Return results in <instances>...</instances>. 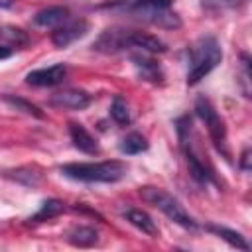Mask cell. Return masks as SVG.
<instances>
[{
	"label": "cell",
	"instance_id": "obj_26",
	"mask_svg": "<svg viewBox=\"0 0 252 252\" xmlns=\"http://www.w3.org/2000/svg\"><path fill=\"white\" fill-rule=\"evenodd\" d=\"M248 161H250V150L246 148L244 152H242V156H240V167L246 171L248 169Z\"/></svg>",
	"mask_w": 252,
	"mask_h": 252
},
{
	"label": "cell",
	"instance_id": "obj_18",
	"mask_svg": "<svg viewBox=\"0 0 252 252\" xmlns=\"http://www.w3.org/2000/svg\"><path fill=\"white\" fill-rule=\"evenodd\" d=\"M148 146H150V144H148V140H146L142 134H138V132H130V134H126V136L120 140L118 150H120L122 154H126V156H136V154L146 152Z\"/></svg>",
	"mask_w": 252,
	"mask_h": 252
},
{
	"label": "cell",
	"instance_id": "obj_7",
	"mask_svg": "<svg viewBox=\"0 0 252 252\" xmlns=\"http://www.w3.org/2000/svg\"><path fill=\"white\" fill-rule=\"evenodd\" d=\"M93 96L83 89H63L49 96V106L59 110H85Z\"/></svg>",
	"mask_w": 252,
	"mask_h": 252
},
{
	"label": "cell",
	"instance_id": "obj_21",
	"mask_svg": "<svg viewBox=\"0 0 252 252\" xmlns=\"http://www.w3.org/2000/svg\"><path fill=\"white\" fill-rule=\"evenodd\" d=\"M2 98H4V102H8L10 106H14L16 110H22V112H26V114H30V116H35V118H41V116H43V112H41L35 104H32L30 100H26V98H22V96L4 94Z\"/></svg>",
	"mask_w": 252,
	"mask_h": 252
},
{
	"label": "cell",
	"instance_id": "obj_17",
	"mask_svg": "<svg viewBox=\"0 0 252 252\" xmlns=\"http://www.w3.org/2000/svg\"><path fill=\"white\" fill-rule=\"evenodd\" d=\"M4 175L8 179H14L26 187H37L39 181H41V173L39 169L32 167V165H24V167H16V169H10V171H4Z\"/></svg>",
	"mask_w": 252,
	"mask_h": 252
},
{
	"label": "cell",
	"instance_id": "obj_16",
	"mask_svg": "<svg viewBox=\"0 0 252 252\" xmlns=\"http://www.w3.org/2000/svg\"><path fill=\"white\" fill-rule=\"evenodd\" d=\"M207 230H209V232H213L215 236H219L220 240H224L226 244H230V246H232V248H236V250H242V252H248V250H250V244L246 242V238H244L240 232L232 230V228L219 226V224H209V226H207Z\"/></svg>",
	"mask_w": 252,
	"mask_h": 252
},
{
	"label": "cell",
	"instance_id": "obj_20",
	"mask_svg": "<svg viewBox=\"0 0 252 252\" xmlns=\"http://www.w3.org/2000/svg\"><path fill=\"white\" fill-rule=\"evenodd\" d=\"M110 116L116 124L120 126H128L130 124V110H128V104L122 96H114L112 98V104H110Z\"/></svg>",
	"mask_w": 252,
	"mask_h": 252
},
{
	"label": "cell",
	"instance_id": "obj_1",
	"mask_svg": "<svg viewBox=\"0 0 252 252\" xmlns=\"http://www.w3.org/2000/svg\"><path fill=\"white\" fill-rule=\"evenodd\" d=\"M187 55V85H197L220 63L222 49L215 35H201L191 43Z\"/></svg>",
	"mask_w": 252,
	"mask_h": 252
},
{
	"label": "cell",
	"instance_id": "obj_4",
	"mask_svg": "<svg viewBox=\"0 0 252 252\" xmlns=\"http://www.w3.org/2000/svg\"><path fill=\"white\" fill-rule=\"evenodd\" d=\"M128 16L158 28L175 30L181 26L179 16L171 8V0H136L126 8Z\"/></svg>",
	"mask_w": 252,
	"mask_h": 252
},
{
	"label": "cell",
	"instance_id": "obj_28",
	"mask_svg": "<svg viewBox=\"0 0 252 252\" xmlns=\"http://www.w3.org/2000/svg\"><path fill=\"white\" fill-rule=\"evenodd\" d=\"M14 2L12 0H0V8H10Z\"/></svg>",
	"mask_w": 252,
	"mask_h": 252
},
{
	"label": "cell",
	"instance_id": "obj_8",
	"mask_svg": "<svg viewBox=\"0 0 252 252\" xmlns=\"http://www.w3.org/2000/svg\"><path fill=\"white\" fill-rule=\"evenodd\" d=\"M65 77H67V65L55 63V65H49V67L30 71L26 75V83L32 85V87H55V85L63 83Z\"/></svg>",
	"mask_w": 252,
	"mask_h": 252
},
{
	"label": "cell",
	"instance_id": "obj_5",
	"mask_svg": "<svg viewBox=\"0 0 252 252\" xmlns=\"http://www.w3.org/2000/svg\"><path fill=\"white\" fill-rule=\"evenodd\" d=\"M195 114L203 120V124L207 126V132L215 144V148L228 159V150H226V126L224 120L220 118V114L217 112V108L213 106V102L207 96H197L195 100Z\"/></svg>",
	"mask_w": 252,
	"mask_h": 252
},
{
	"label": "cell",
	"instance_id": "obj_24",
	"mask_svg": "<svg viewBox=\"0 0 252 252\" xmlns=\"http://www.w3.org/2000/svg\"><path fill=\"white\" fill-rule=\"evenodd\" d=\"M75 4H79V6H83V8H94V10H98V8H112V6H118V4H124V2H128V0H73Z\"/></svg>",
	"mask_w": 252,
	"mask_h": 252
},
{
	"label": "cell",
	"instance_id": "obj_11",
	"mask_svg": "<svg viewBox=\"0 0 252 252\" xmlns=\"http://www.w3.org/2000/svg\"><path fill=\"white\" fill-rule=\"evenodd\" d=\"M69 138L73 142V146L87 154V156H94L98 154V142L94 140V136L83 126V124H77V122H69Z\"/></svg>",
	"mask_w": 252,
	"mask_h": 252
},
{
	"label": "cell",
	"instance_id": "obj_15",
	"mask_svg": "<svg viewBox=\"0 0 252 252\" xmlns=\"http://www.w3.org/2000/svg\"><path fill=\"white\" fill-rule=\"evenodd\" d=\"M67 18H69V8H65V6H49V8L39 10L33 16V24L41 26V28H55L61 22H65Z\"/></svg>",
	"mask_w": 252,
	"mask_h": 252
},
{
	"label": "cell",
	"instance_id": "obj_3",
	"mask_svg": "<svg viewBox=\"0 0 252 252\" xmlns=\"http://www.w3.org/2000/svg\"><path fill=\"white\" fill-rule=\"evenodd\" d=\"M140 197H142L148 205H152V207H156L158 211H161V213H163L169 220H173L175 224H179V226H183V228H187V230H197V228H199L197 220H195V219L183 209V205H181L173 195H169L165 189L146 185V187H140Z\"/></svg>",
	"mask_w": 252,
	"mask_h": 252
},
{
	"label": "cell",
	"instance_id": "obj_6",
	"mask_svg": "<svg viewBox=\"0 0 252 252\" xmlns=\"http://www.w3.org/2000/svg\"><path fill=\"white\" fill-rule=\"evenodd\" d=\"M87 32H89V22L85 18H67L65 22H61L59 26L53 28L51 43L59 49H65L71 43H75L77 39L85 37Z\"/></svg>",
	"mask_w": 252,
	"mask_h": 252
},
{
	"label": "cell",
	"instance_id": "obj_27",
	"mask_svg": "<svg viewBox=\"0 0 252 252\" xmlns=\"http://www.w3.org/2000/svg\"><path fill=\"white\" fill-rule=\"evenodd\" d=\"M12 55H14V49L8 47V45H4V43H0V59H8Z\"/></svg>",
	"mask_w": 252,
	"mask_h": 252
},
{
	"label": "cell",
	"instance_id": "obj_14",
	"mask_svg": "<svg viewBox=\"0 0 252 252\" xmlns=\"http://www.w3.org/2000/svg\"><path fill=\"white\" fill-rule=\"evenodd\" d=\"M67 242L77 246V248H91L98 242V232L93 228V226H87V224H77L73 226L67 234H65Z\"/></svg>",
	"mask_w": 252,
	"mask_h": 252
},
{
	"label": "cell",
	"instance_id": "obj_10",
	"mask_svg": "<svg viewBox=\"0 0 252 252\" xmlns=\"http://www.w3.org/2000/svg\"><path fill=\"white\" fill-rule=\"evenodd\" d=\"M126 49H136L142 53H163L165 51V43L146 32H136V30H128L126 33Z\"/></svg>",
	"mask_w": 252,
	"mask_h": 252
},
{
	"label": "cell",
	"instance_id": "obj_19",
	"mask_svg": "<svg viewBox=\"0 0 252 252\" xmlns=\"http://www.w3.org/2000/svg\"><path fill=\"white\" fill-rule=\"evenodd\" d=\"M63 203L59 201V199H47V201H43L41 203V207H39V211L33 215V217H30L28 219V222H43V220H51V219H55L57 215H61L63 213Z\"/></svg>",
	"mask_w": 252,
	"mask_h": 252
},
{
	"label": "cell",
	"instance_id": "obj_13",
	"mask_svg": "<svg viewBox=\"0 0 252 252\" xmlns=\"http://www.w3.org/2000/svg\"><path fill=\"white\" fill-rule=\"evenodd\" d=\"M124 219H126L132 226H136L138 230H142V232L148 234V236H158V234H159V228H158L156 220H154L146 211H142V209H134V207L126 209V211H124Z\"/></svg>",
	"mask_w": 252,
	"mask_h": 252
},
{
	"label": "cell",
	"instance_id": "obj_12",
	"mask_svg": "<svg viewBox=\"0 0 252 252\" xmlns=\"http://www.w3.org/2000/svg\"><path fill=\"white\" fill-rule=\"evenodd\" d=\"M130 59H132V65L136 67V73H138L140 79L150 81V83H161L163 73H161L159 65L154 59L146 57V53H142V51L140 53H132Z\"/></svg>",
	"mask_w": 252,
	"mask_h": 252
},
{
	"label": "cell",
	"instance_id": "obj_25",
	"mask_svg": "<svg viewBox=\"0 0 252 252\" xmlns=\"http://www.w3.org/2000/svg\"><path fill=\"white\" fill-rule=\"evenodd\" d=\"M242 83H244V87H242L244 94L250 96V87H248V83H250V57L246 53H242Z\"/></svg>",
	"mask_w": 252,
	"mask_h": 252
},
{
	"label": "cell",
	"instance_id": "obj_2",
	"mask_svg": "<svg viewBox=\"0 0 252 252\" xmlns=\"http://www.w3.org/2000/svg\"><path fill=\"white\" fill-rule=\"evenodd\" d=\"M61 175L83 181V183H116L126 175V165L122 161H83V163H65L59 167Z\"/></svg>",
	"mask_w": 252,
	"mask_h": 252
},
{
	"label": "cell",
	"instance_id": "obj_9",
	"mask_svg": "<svg viewBox=\"0 0 252 252\" xmlns=\"http://www.w3.org/2000/svg\"><path fill=\"white\" fill-rule=\"evenodd\" d=\"M126 33H128V30H124V28H108L96 37V41L93 43V49L100 51V53L126 51Z\"/></svg>",
	"mask_w": 252,
	"mask_h": 252
},
{
	"label": "cell",
	"instance_id": "obj_22",
	"mask_svg": "<svg viewBox=\"0 0 252 252\" xmlns=\"http://www.w3.org/2000/svg\"><path fill=\"white\" fill-rule=\"evenodd\" d=\"M248 0H201V6L209 12H222V10H232L238 6H244Z\"/></svg>",
	"mask_w": 252,
	"mask_h": 252
},
{
	"label": "cell",
	"instance_id": "obj_23",
	"mask_svg": "<svg viewBox=\"0 0 252 252\" xmlns=\"http://www.w3.org/2000/svg\"><path fill=\"white\" fill-rule=\"evenodd\" d=\"M0 37H4L12 49L28 43V35L18 28H0Z\"/></svg>",
	"mask_w": 252,
	"mask_h": 252
}]
</instances>
